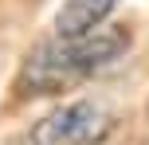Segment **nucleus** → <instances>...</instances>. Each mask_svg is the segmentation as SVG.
I'll return each instance as SVG.
<instances>
[{"label":"nucleus","mask_w":149,"mask_h":145,"mask_svg":"<svg viewBox=\"0 0 149 145\" xmlns=\"http://www.w3.org/2000/svg\"><path fill=\"white\" fill-rule=\"evenodd\" d=\"M118 0H67L55 16V31L63 39H74V35H86V31L102 28V20L114 12Z\"/></svg>","instance_id":"obj_3"},{"label":"nucleus","mask_w":149,"mask_h":145,"mask_svg":"<svg viewBox=\"0 0 149 145\" xmlns=\"http://www.w3.org/2000/svg\"><path fill=\"white\" fill-rule=\"evenodd\" d=\"M130 47V28H94L74 39H47L24 59L20 67V94H59L67 86L90 78L94 71L110 67Z\"/></svg>","instance_id":"obj_1"},{"label":"nucleus","mask_w":149,"mask_h":145,"mask_svg":"<svg viewBox=\"0 0 149 145\" xmlns=\"http://www.w3.org/2000/svg\"><path fill=\"white\" fill-rule=\"evenodd\" d=\"M114 130V114L98 102H67L31 130V145H98Z\"/></svg>","instance_id":"obj_2"}]
</instances>
